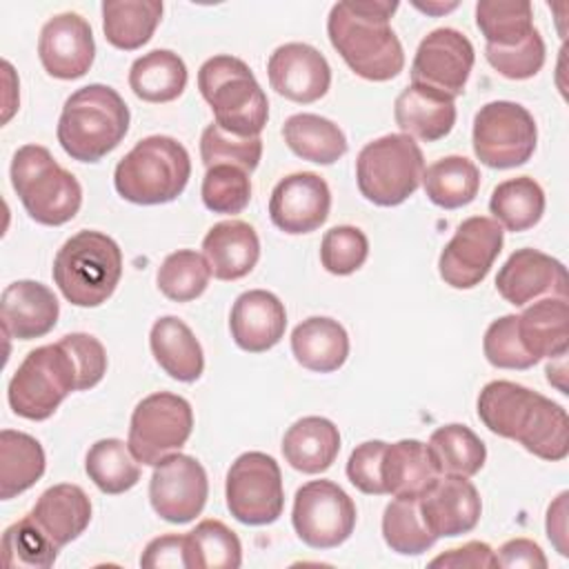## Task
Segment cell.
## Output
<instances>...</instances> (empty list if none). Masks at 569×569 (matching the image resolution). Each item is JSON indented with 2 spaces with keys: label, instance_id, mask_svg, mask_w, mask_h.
I'll use <instances>...</instances> for the list:
<instances>
[{
  "label": "cell",
  "instance_id": "cell-25",
  "mask_svg": "<svg viewBox=\"0 0 569 569\" xmlns=\"http://www.w3.org/2000/svg\"><path fill=\"white\" fill-rule=\"evenodd\" d=\"M393 118L400 131L409 138L436 142L453 129L456 104L445 93L411 82L398 93Z\"/></svg>",
  "mask_w": 569,
  "mask_h": 569
},
{
  "label": "cell",
  "instance_id": "cell-36",
  "mask_svg": "<svg viewBox=\"0 0 569 569\" xmlns=\"http://www.w3.org/2000/svg\"><path fill=\"white\" fill-rule=\"evenodd\" d=\"M422 187L436 207L460 209L476 200L480 171L465 156H445L425 169Z\"/></svg>",
  "mask_w": 569,
  "mask_h": 569
},
{
  "label": "cell",
  "instance_id": "cell-11",
  "mask_svg": "<svg viewBox=\"0 0 569 569\" xmlns=\"http://www.w3.org/2000/svg\"><path fill=\"white\" fill-rule=\"evenodd\" d=\"M193 431L189 400L178 393L158 391L142 398L129 422L127 445L140 465H158L164 456L184 447Z\"/></svg>",
  "mask_w": 569,
  "mask_h": 569
},
{
  "label": "cell",
  "instance_id": "cell-5",
  "mask_svg": "<svg viewBox=\"0 0 569 569\" xmlns=\"http://www.w3.org/2000/svg\"><path fill=\"white\" fill-rule=\"evenodd\" d=\"M53 282L76 307H100L107 302L122 276V251L102 231H78L53 258Z\"/></svg>",
  "mask_w": 569,
  "mask_h": 569
},
{
  "label": "cell",
  "instance_id": "cell-47",
  "mask_svg": "<svg viewBox=\"0 0 569 569\" xmlns=\"http://www.w3.org/2000/svg\"><path fill=\"white\" fill-rule=\"evenodd\" d=\"M369 256L367 236L351 224L331 227L320 242V262L333 276H349L358 271Z\"/></svg>",
  "mask_w": 569,
  "mask_h": 569
},
{
  "label": "cell",
  "instance_id": "cell-50",
  "mask_svg": "<svg viewBox=\"0 0 569 569\" xmlns=\"http://www.w3.org/2000/svg\"><path fill=\"white\" fill-rule=\"evenodd\" d=\"M385 449H387V442L367 440L351 451V456L347 460V478L362 493H369V496L387 493L385 482H382Z\"/></svg>",
  "mask_w": 569,
  "mask_h": 569
},
{
  "label": "cell",
  "instance_id": "cell-29",
  "mask_svg": "<svg viewBox=\"0 0 569 569\" xmlns=\"http://www.w3.org/2000/svg\"><path fill=\"white\" fill-rule=\"evenodd\" d=\"M340 453V431L322 416L296 420L282 438L284 460L302 473L327 471Z\"/></svg>",
  "mask_w": 569,
  "mask_h": 569
},
{
  "label": "cell",
  "instance_id": "cell-56",
  "mask_svg": "<svg viewBox=\"0 0 569 569\" xmlns=\"http://www.w3.org/2000/svg\"><path fill=\"white\" fill-rule=\"evenodd\" d=\"M413 7L420 9V11H425V13H447V11L456 9L458 2H449V4H442V2H427V4H420V2H416Z\"/></svg>",
  "mask_w": 569,
  "mask_h": 569
},
{
  "label": "cell",
  "instance_id": "cell-14",
  "mask_svg": "<svg viewBox=\"0 0 569 569\" xmlns=\"http://www.w3.org/2000/svg\"><path fill=\"white\" fill-rule=\"evenodd\" d=\"M502 242L505 229L493 218L471 216L462 220L453 238L440 251V278L453 289H473L491 271L502 251Z\"/></svg>",
  "mask_w": 569,
  "mask_h": 569
},
{
  "label": "cell",
  "instance_id": "cell-31",
  "mask_svg": "<svg viewBox=\"0 0 569 569\" xmlns=\"http://www.w3.org/2000/svg\"><path fill=\"white\" fill-rule=\"evenodd\" d=\"M518 333L525 349L536 358L567 356L569 307L567 298L536 300L518 316Z\"/></svg>",
  "mask_w": 569,
  "mask_h": 569
},
{
  "label": "cell",
  "instance_id": "cell-17",
  "mask_svg": "<svg viewBox=\"0 0 569 569\" xmlns=\"http://www.w3.org/2000/svg\"><path fill=\"white\" fill-rule=\"evenodd\" d=\"M331 209V191L322 176L298 171L284 176L271 191L269 218L291 236L311 233L325 224Z\"/></svg>",
  "mask_w": 569,
  "mask_h": 569
},
{
  "label": "cell",
  "instance_id": "cell-2",
  "mask_svg": "<svg viewBox=\"0 0 569 569\" xmlns=\"http://www.w3.org/2000/svg\"><path fill=\"white\" fill-rule=\"evenodd\" d=\"M398 2L351 0L336 2L327 18L331 47L347 67L371 82H387L405 67V51L389 20Z\"/></svg>",
  "mask_w": 569,
  "mask_h": 569
},
{
  "label": "cell",
  "instance_id": "cell-44",
  "mask_svg": "<svg viewBox=\"0 0 569 569\" xmlns=\"http://www.w3.org/2000/svg\"><path fill=\"white\" fill-rule=\"evenodd\" d=\"M60 547L42 531V527L27 513L18 522L9 525L2 533V560L4 567H51Z\"/></svg>",
  "mask_w": 569,
  "mask_h": 569
},
{
  "label": "cell",
  "instance_id": "cell-39",
  "mask_svg": "<svg viewBox=\"0 0 569 569\" xmlns=\"http://www.w3.org/2000/svg\"><path fill=\"white\" fill-rule=\"evenodd\" d=\"M429 449L438 471L451 476L471 478L482 469L487 460L485 442L469 427L458 422L438 427L429 438Z\"/></svg>",
  "mask_w": 569,
  "mask_h": 569
},
{
  "label": "cell",
  "instance_id": "cell-48",
  "mask_svg": "<svg viewBox=\"0 0 569 569\" xmlns=\"http://www.w3.org/2000/svg\"><path fill=\"white\" fill-rule=\"evenodd\" d=\"M485 358L498 369H529L538 360L525 349L518 333V316L507 313L493 320L482 338Z\"/></svg>",
  "mask_w": 569,
  "mask_h": 569
},
{
  "label": "cell",
  "instance_id": "cell-43",
  "mask_svg": "<svg viewBox=\"0 0 569 569\" xmlns=\"http://www.w3.org/2000/svg\"><path fill=\"white\" fill-rule=\"evenodd\" d=\"M211 269L202 253L193 249H178L169 253L156 276L158 289L173 302H189L204 293Z\"/></svg>",
  "mask_w": 569,
  "mask_h": 569
},
{
  "label": "cell",
  "instance_id": "cell-10",
  "mask_svg": "<svg viewBox=\"0 0 569 569\" xmlns=\"http://www.w3.org/2000/svg\"><path fill=\"white\" fill-rule=\"evenodd\" d=\"M473 153L491 169L525 164L538 142V127L527 107L511 100H493L473 118Z\"/></svg>",
  "mask_w": 569,
  "mask_h": 569
},
{
  "label": "cell",
  "instance_id": "cell-19",
  "mask_svg": "<svg viewBox=\"0 0 569 569\" xmlns=\"http://www.w3.org/2000/svg\"><path fill=\"white\" fill-rule=\"evenodd\" d=\"M496 289L513 307L542 298H567V269L538 249H516L498 269Z\"/></svg>",
  "mask_w": 569,
  "mask_h": 569
},
{
  "label": "cell",
  "instance_id": "cell-46",
  "mask_svg": "<svg viewBox=\"0 0 569 569\" xmlns=\"http://www.w3.org/2000/svg\"><path fill=\"white\" fill-rule=\"evenodd\" d=\"M200 196L209 211L236 216L251 200L249 173L233 164H213L202 178Z\"/></svg>",
  "mask_w": 569,
  "mask_h": 569
},
{
  "label": "cell",
  "instance_id": "cell-8",
  "mask_svg": "<svg viewBox=\"0 0 569 569\" xmlns=\"http://www.w3.org/2000/svg\"><path fill=\"white\" fill-rule=\"evenodd\" d=\"M425 158L407 133H387L367 142L356 158L360 193L378 207L402 204L422 182Z\"/></svg>",
  "mask_w": 569,
  "mask_h": 569
},
{
  "label": "cell",
  "instance_id": "cell-53",
  "mask_svg": "<svg viewBox=\"0 0 569 569\" xmlns=\"http://www.w3.org/2000/svg\"><path fill=\"white\" fill-rule=\"evenodd\" d=\"M140 565L142 567H151V569H176V567H184L187 569V536H178V533H167V536H158L153 538L142 556H140Z\"/></svg>",
  "mask_w": 569,
  "mask_h": 569
},
{
  "label": "cell",
  "instance_id": "cell-4",
  "mask_svg": "<svg viewBox=\"0 0 569 569\" xmlns=\"http://www.w3.org/2000/svg\"><path fill=\"white\" fill-rule=\"evenodd\" d=\"M198 89L224 131L253 138L267 127L269 100L244 60L227 53L204 60L198 69Z\"/></svg>",
  "mask_w": 569,
  "mask_h": 569
},
{
  "label": "cell",
  "instance_id": "cell-7",
  "mask_svg": "<svg viewBox=\"0 0 569 569\" xmlns=\"http://www.w3.org/2000/svg\"><path fill=\"white\" fill-rule=\"evenodd\" d=\"M11 187L31 220L47 227L69 222L82 204V187L76 176L40 144H24L13 153Z\"/></svg>",
  "mask_w": 569,
  "mask_h": 569
},
{
  "label": "cell",
  "instance_id": "cell-37",
  "mask_svg": "<svg viewBox=\"0 0 569 569\" xmlns=\"http://www.w3.org/2000/svg\"><path fill=\"white\" fill-rule=\"evenodd\" d=\"M489 211L502 229L513 233L527 231L545 213V191L529 176L509 178L491 191Z\"/></svg>",
  "mask_w": 569,
  "mask_h": 569
},
{
  "label": "cell",
  "instance_id": "cell-6",
  "mask_svg": "<svg viewBox=\"0 0 569 569\" xmlns=\"http://www.w3.org/2000/svg\"><path fill=\"white\" fill-rule=\"evenodd\" d=\"M191 178L187 149L171 136H149L116 164L113 187L133 204L176 200Z\"/></svg>",
  "mask_w": 569,
  "mask_h": 569
},
{
  "label": "cell",
  "instance_id": "cell-9",
  "mask_svg": "<svg viewBox=\"0 0 569 569\" xmlns=\"http://www.w3.org/2000/svg\"><path fill=\"white\" fill-rule=\"evenodd\" d=\"M78 391V369L62 342L36 347L24 356L9 380L7 400L16 416L47 420L60 402Z\"/></svg>",
  "mask_w": 569,
  "mask_h": 569
},
{
  "label": "cell",
  "instance_id": "cell-52",
  "mask_svg": "<svg viewBox=\"0 0 569 569\" xmlns=\"http://www.w3.org/2000/svg\"><path fill=\"white\" fill-rule=\"evenodd\" d=\"M429 567H451V569H493L498 567L496 551L480 540L465 542L460 547L447 549L445 553L436 556Z\"/></svg>",
  "mask_w": 569,
  "mask_h": 569
},
{
  "label": "cell",
  "instance_id": "cell-30",
  "mask_svg": "<svg viewBox=\"0 0 569 569\" xmlns=\"http://www.w3.org/2000/svg\"><path fill=\"white\" fill-rule=\"evenodd\" d=\"M149 347L164 373L180 382H196L204 369V353L193 331L176 316H162L153 322Z\"/></svg>",
  "mask_w": 569,
  "mask_h": 569
},
{
  "label": "cell",
  "instance_id": "cell-27",
  "mask_svg": "<svg viewBox=\"0 0 569 569\" xmlns=\"http://www.w3.org/2000/svg\"><path fill=\"white\" fill-rule=\"evenodd\" d=\"M438 476L440 471L429 445L413 438L387 445L382 456V482L385 491L393 498L418 500Z\"/></svg>",
  "mask_w": 569,
  "mask_h": 569
},
{
  "label": "cell",
  "instance_id": "cell-49",
  "mask_svg": "<svg viewBox=\"0 0 569 569\" xmlns=\"http://www.w3.org/2000/svg\"><path fill=\"white\" fill-rule=\"evenodd\" d=\"M545 40L538 29H533L520 44L516 47H485L487 62L509 80H527L533 78L545 64Z\"/></svg>",
  "mask_w": 569,
  "mask_h": 569
},
{
  "label": "cell",
  "instance_id": "cell-41",
  "mask_svg": "<svg viewBox=\"0 0 569 569\" xmlns=\"http://www.w3.org/2000/svg\"><path fill=\"white\" fill-rule=\"evenodd\" d=\"M476 24L491 47H516L533 27V7L527 0H480Z\"/></svg>",
  "mask_w": 569,
  "mask_h": 569
},
{
  "label": "cell",
  "instance_id": "cell-22",
  "mask_svg": "<svg viewBox=\"0 0 569 569\" xmlns=\"http://www.w3.org/2000/svg\"><path fill=\"white\" fill-rule=\"evenodd\" d=\"M233 342L249 353H262L276 347L287 329V311L280 298L264 289L240 293L229 313Z\"/></svg>",
  "mask_w": 569,
  "mask_h": 569
},
{
  "label": "cell",
  "instance_id": "cell-13",
  "mask_svg": "<svg viewBox=\"0 0 569 569\" xmlns=\"http://www.w3.org/2000/svg\"><path fill=\"white\" fill-rule=\"evenodd\" d=\"M356 516L349 493L331 480H311L296 491L291 522L311 549L340 547L353 533Z\"/></svg>",
  "mask_w": 569,
  "mask_h": 569
},
{
  "label": "cell",
  "instance_id": "cell-15",
  "mask_svg": "<svg viewBox=\"0 0 569 569\" xmlns=\"http://www.w3.org/2000/svg\"><path fill=\"white\" fill-rule=\"evenodd\" d=\"M207 496V471L193 456L176 451L153 465L149 500L162 520L171 525L191 522L204 509Z\"/></svg>",
  "mask_w": 569,
  "mask_h": 569
},
{
  "label": "cell",
  "instance_id": "cell-28",
  "mask_svg": "<svg viewBox=\"0 0 569 569\" xmlns=\"http://www.w3.org/2000/svg\"><path fill=\"white\" fill-rule=\"evenodd\" d=\"M291 353L305 369L331 373L338 371L349 356V336L338 320L311 316L291 331Z\"/></svg>",
  "mask_w": 569,
  "mask_h": 569
},
{
  "label": "cell",
  "instance_id": "cell-42",
  "mask_svg": "<svg viewBox=\"0 0 569 569\" xmlns=\"http://www.w3.org/2000/svg\"><path fill=\"white\" fill-rule=\"evenodd\" d=\"M382 538L400 556H420L438 540L425 525L420 505L413 498H393L385 507Z\"/></svg>",
  "mask_w": 569,
  "mask_h": 569
},
{
  "label": "cell",
  "instance_id": "cell-45",
  "mask_svg": "<svg viewBox=\"0 0 569 569\" xmlns=\"http://www.w3.org/2000/svg\"><path fill=\"white\" fill-rule=\"evenodd\" d=\"M200 158L207 169L213 164H233L251 173L262 158V140L260 136H233L211 122L200 136Z\"/></svg>",
  "mask_w": 569,
  "mask_h": 569
},
{
  "label": "cell",
  "instance_id": "cell-35",
  "mask_svg": "<svg viewBox=\"0 0 569 569\" xmlns=\"http://www.w3.org/2000/svg\"><path fill=\"white\" fill-rule=\"evenodd\" d=\"M44 449L42 445L13 429L0 431V498L11 500L18 493L33 487L44 473Z\"/></svg>",
  "mask_w": 569,
  "mask_h": 569
},
{
  "label": "cell",
  "instance_id": "cell-38",
  "mask_svg": "<svg viewBox=\"0 0 569 569\" xmlns=\"http://www.w3.org/2000/svg\"><path fill=\"white\" fill-rule=\"evenodd\" d=\"M89 480L109 496L129 491L140 480V462L133 458L127 442L118 438H102L93 442L84 458Z\"/></svg>",
  "mask_w": 569,
  "mask_h": 569
},
{
  "label": "cell",
  "instance_id": "cell-1",
  "mask_svg": "<svg viewBox=\"0 0 569 569\" xmlns=\"http://www.w3.org/2000/svg\"><path fill=\"white\" fill-rule=\"evenodd\" d=\"M478 418L496 436L520 442L542 460H565L569 453L567 411L511 380H491L478 396Z\"/></svg>",
  "mask_w": 569,
  "mask_h": 569
},
{
  "label": "cell",
  "instance_id": "cell-55",
  "mask_svg": "<svg viewBox=\"0 0 569 569\" xmlns=\"http://www.w3.org/2000/svg\"><path fill=\"white\" fill-rule=\"evenodd\" d=\"M567 498L569 493L562 491L547 509V538L556 547L560 556H569L567 549Z\"/></svg>",
  "mask_w": 569,
  "mask_h": 569
},
{
  "label": "cell",
  "instance_id": "cell-33",
  "mask_svg": "<svg viewBox=\"0 0 569 569\" xmlns=\"http://www.w3.org/2000/svg\"><path fill=\"white\" fill-rule=\"evenodd\" d=\"M287 147L302 160L316 164H333L347 153L342 129L318 113H293L282 124Z\"/></svg>",
  "mask_w": 569,
  "mask_h": 569
},
{
  "label": "cell",
  "instance_id": "cell-24",
  "mask_svg": "<svg viewBox=\"0 0 569 569\" xmlns=\"http://www.w3.org/2000/svg\"><path fill=\"white\" fill-rule=\"evenodd\" d=\"M202 256L218 280H240L258 264L260 240L256 229L244 220L216 222L204 240Z\"/></svg>",
  "mask_w": 569,
  "mask_h": 569
},
{
  "label": "cell",
  "instance_id": "cell-12",
  "mask_svg": "<svg viewBox=\"0 0 569 569\" xmlns=\"http://www.w3.org/2000/svg\"><path fill=\"white\" fill-rule=\"evenodd\" d=\"M224 498L231 516L249 527L271 525L282 516L284 489L278 462L262 451L238 456L224 480Z\"/></svg>",
  "mask_w": 569,
  "mask_h": 569
},
{
  "label": "cell",
  "instance_id": "cell-51",
  "mask_svg": "<svg viewBox=\"0 0 569 569\" xmlns=\"http://www.w3.org/2000/svg\"><path fill=\"white\" fill-rule=\"evenodd\" d=\"M60 342L76 362L78 391L96 387L107 373V351L102 342L89 333H67Z\"/></svg>",
  "mask_w": 569,
  "mask_h": 569
},
{
  "label": "cell",
  "instance_id": "cell-26",
  "mask_svg": "<svg viewBox=\"0 0 569 569\" xmlns=\"http://www.w3.org/2000/svg\"><path fill=\"white\" fill-rule=\"evenodd\" d=\"M29 513L42 527V531L62 549L89 527L91 500L82 487L60 482L42 491Z\"/></svg>",
  "mask_w": 569,
  "mask_h": 569
},
{
  "label": "cell",
  "instance_id": "cell-18",
  "mask_svg": "<svg viewBox=\"0 0 569 569\" xmlns=\"http://www.w3.org/2000/svg\"><path fill=\"white\" fill-rule=\"evenodd\" d=\"M38 58L51 78H82L96 58V42L89 22L73 11L49 18L40 29Z\"/></svg>",
  "mask_w": 569,
  "mask_h": 569
},
{
  "label": "cell",
  "instance_id": "cell-32",
  "mask_svg": "<svg viewBox=\"0 0 569 569\" xmlns=\"http://www.w3.org/2000/svg\"><path fill=\"white\" fill-rule=\"evenodd\" d=\"M162 18L158 0H104L102 31L111 47L136 51L147 44Z\"/></svg>",
  "mask_w": 569,
  "mask_h": 569
},
{
  "label": "cell",
  "instance_id": "cell-3",
  "mask_svg": "<svg viewBox=\"0 0 569 569\" xmlns=\"http://www.w3.org/2000/svg\"><path fill=\"white\" fill-rule=\"evenodd\" d=\"M129 107L122 96L100 82L73 91L58 120V142L78 162H98L129 131Z\"/></svg>",
  "mask_w": 569,
  "mask_h": 569
},
{
  "label": "cell",
  "instance_id": "cell-16",
  "mask_svg": "<svg viewBox=\"0 0 569 569\" xmlns=\"http://www.w3.org/2000/svg\"><path fill=\"white\" fill-rule=\"evenodd\" d=\"M473 60V44L462 31L451 27L433 29L416 49L411 62V82L436 89L456 100L465 93Z\"/></svg>",
  "mask_w": 569,
  "mask_h": 569
},
{
  "label": "cell",
  "instance_id": "cell-34",
  "mask_svg": "<svg viewBox=\"0 0 569 569\" xmlns=\"http://www.w3.org/2000/svg\"><path fill=\"white\" fill-rule=\"evenodd\" d=\"M187 64L169 49H153L133 60L129 87L144 102H171L187 87Z\"/></svg>",
  "mask_w": 569,
  "mask_h": 569
},
{
  "label": "cell",
  "instance_id": "cell-23",
  "mask_svg": "<svg viewBox=\"0 0 569 569\" xmlns=\"http://www.w3.org/2000/svg\"><path fill=\"white\" fill-rule=\"evenodd\" d=\"M60 316L56 293L36 280L11 282L0 298V320L4 336L33 340L47 336Z\"/></svg>",
  "mask_w": 569,
  "mask_h": 569
},
{
  "label": "cell",
  "instance_id": "cell-54",
  "mask_svg": "<svg viewBox=\"0 0 569 569\" xmlns=\"http://www.w3.org/2000/svg\"><path fill=\"white\" fill-rule=\"evenodd\" d=\"M498 567H529V569H545L547 558L542 549L529 538H513L507 540L498 553Z\"/></svg>",
  "mask_w": 569,
  "mask_h": 569
},
{
  "label": "cell",
  "instance_id": "cell-20",
  "mask_svg": "<svg viewBox=\"0 0 569 569\" xmlns=\"http://www.w3.org/2000/svg\"><path fill=\"white\" fill-rule=\"evenodd\" d=\"M425 525L436 538L469 533L482 513V500L473 482L465 476L440 473L438 480L418 498Z\"/></svg>",
  "mask_w": 569,
  "mask_h": 569
},
{
  "label": "cell",
  "instance_id": "cell-21",
  "mask_svg": "<svg viewBox=\"0 0 569 569\" xmlns=\"http://www.w3.org/2000/svg\"><path fill=\"white\" fill-rule=\"evenodd\" d=\"M267 76L276 93L300 104L320 100L331 84L327 58L305 42L280 44L267 62Z\"/></svg>",
  "mask_w": 569,
  "mask_h": 569
},
{
  "label": "cell",
  "instance_id": "cell-40",
  "mask_svg": "<svg viewBox=\"0 0 569 569\" xmlns=\"http://www.w3.org/2000/svg\"><path fill=\"white\" fill-rule=\"evenodd\" d=\"M240 538L220 520L207 518L187 533V569H238Z\"/></svg>",
  "mask_w": 569,
  "mask_h": 569
}]
</instances>
